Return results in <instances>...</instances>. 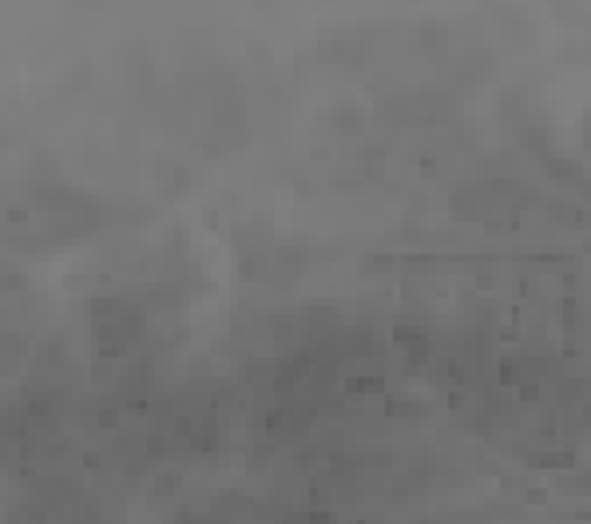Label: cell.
I'll use <instances>...</instances> for the list:
<instances>
[{
    "label": "cell",
    "instance_id": "cell-2",
    "mask_svg": "<svg viewBox=\"0 0 591 524\" xmlns=\"http://www.w3.org/2000/svg\"><path fill=\"white\" fill-rule=\"evenodd\" d=\"M346 390L349 393H381L385 385H381V378H349Z\"/></svg>",
    "mask_w": 591,
    "mask_h": 524
},
{
    "label": "cell",
    "instance_id": "cell-1",
    "mask_svg": "<svg viewBox=\"0 0 591 524\" xmlns=\"http://www.w3.org/2000/svg\"><path fill=\"white\" fill-rule=\"evenodd\" d=\"M417 40H421V48H425V52H437V48H445L449 32H445V24H421Z\"/></svg>",
    "mask_w": 591,
    "mask_h": 524
}]
</instances>
